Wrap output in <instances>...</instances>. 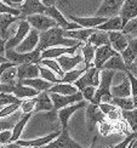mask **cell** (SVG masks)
Wrapping results in <instances>:
<instances>
[{
  "label": "cell",
  "instance_id": "cell-16",
  "mask_svg": "<svg viewBox=\"0 0 137 148\" xmlns=\"http://www.w3.org/2000/svg\"><path fill=\"white\" fill-rule=\"evenodd\" d=\"M61 131H55L46 135L44 137H39V138H35V140H28V141H22V140H18L16 141V143H18L20 146L23 147H28V148H44L45 146H47L49 143H51L52 141H55L60 136Z\"/></svg>",
  "mask_w": 137,
  "mask_h": 148
},
{
  "label": "cell",
  "instance_id": "cell-5",
  "mask_svg": "<svg viewBox=\"0 0 137 148\" xmlns=\"http://www.w3.org/2000/svg\"><path fill=\"white\" fill-rule=\"evenodd\" d=\"M50 94V92H49ZM50 97L53 102V110L52 112L57 113L60 109L68 107V106H72V104H75L77 102H80L85 100L84 95L82 91L77 92L74 95H60V94H50Z\"/></svg>",
  "mask_w": 137,
  "mask_h": 148
},
{
  "label": "cell",
  "instance_id": "cell-60",
  "mask_svg": "<svg viewBox=\"0 0 137 148\" xmlns=\"http://www.w3.org/2000/svg\"><path fill=\"white\" fill-rule=\"evenodd\" d=\"M127 148H132V143H130V145H129V147H127Z\"/></svg>",
  "mask_w": 137,
  "mask_h": 148
},
{
  "label": "cell",
  "instance_id": "cell-13",
  "mask_svg": "<svg viewBox=\"0 0 137 148\" xmlns=\"http://www.w3.org/2000/svg\"><path fill=\"white\" fill-rule=\"evenodd\" d=\"M21 17L27 18L28 16L32 15H39V14H45L46 6L41 0H26L21 6Z\"/></svg>",
  "mask_w": 137,
  "mask_h": 148
},
{
  "label": "cell",
  "instance_id": "cell-28",
  "mask_svg": "<svg viewBox=\"0 0 137 148\" xmlns=\"http://www.w3.org/2000/svg\"><path fill=\"white\" fill-rule=\"evenodd\" d=\"M112 95H113V97H131L132 88H131L130 79L126 77L123 80L121 84L116 86H112Z\"/></svg>",
  "mask_w": 137,
  "mask_h": 148
},
{
  "label": "cell",
  "instance_id": "cell-46",
  "mask_svg": "<svg viewBox=\"0 0 137 148\" xmlns=\"http://www.w3.org/2000/svg\"><path fill=\"white\" fill-rule=\"evenodd\" d=\"M21 104L22 103H12V104H9V106L3 107L1 110H0V116H1V118H6V116L16 113L17 110L21 108Z\"/></svg>",
  "mask_w": 137,
  "mask_h": 148
},
{
  "label": "cell",
  "instance_id": "cell-47",
  "mask_svg": "<svg viewBox=\"0 0 137 148\" xmlns=\"http://www.w3.org/2000/svg\"><path fill=\"white\" fill-rule=\"evenodd\" d=\"M0 14H8L12 16H21V9L20 8H12L10 5H6L4 3L0 4Z\"/></svg>",
  "mask_w": 137,
  "mask_h": 148
},
{
  "label": "cell",
  "instance_id": "cell-53",
  "mask_svg": "<svg viewBox=\"0 0 137 148\" xmlns=\"http://www.w3.org/2000/svg\"><path fill=\"white\" fill-rule=\"evenodd\" d=\"M127 71H130V72H131L137 78V58L134 61L132 64H130V66L127 67Z\"/></svg>",
  "mask_w": 137,
  "mask_h": 148
},
{
  "label": "cell",
  "instance_id": "cell-20",
  "mask_svg": "<svg viewBox=\"0 0 137 148\" xmlns=\"http://www.w3.org/2000/svg\"><path fill=\"white\" fill-rule=\"evenodd\" d=\"M119 16L123 20L124 27H127V23L137 17V0H125L120 10Z\"/></svg>",
  "mask_w": 137,
  "mask_h": 148
},
{
  "label": "cell",
  "instance_id": "cell-56",
  "mask_svg": "<svg viewBox=\"0 0 137 148\" xmlns=\"http://www.w3.org/2000/svg\"><path fill=\"white\" fill-rule=\"evenodd\" d=\"M137 27V22H135L134 24H131V26H130V27H126L125 28V30H124V33H127V32H131V30L134 29V28H136Z\"/></svg>",
  "mask_w": 137,
  "mask_h": 148
},
{
  "label": "cell",
  "instance_id": "cell-8",
  "mask_svg": "<svg viewBox=\"0 0 137 148\" xmlns=\"http://www.w3.org/2000/svg\"><path fill=\"white\" fill-rule=\"evenodd\" d=\"M125 0H103L102 5L99 6L95 16H101V17H114L119 16L120 10L124 5Z\"/></svg>",
  "mask_w": 137,
  "mask_h": 148
},
{
  "label": "cell",
  "instance_id": "cell-57",
  "mask_svg": "<svg viewBox=\"0 0 137 148\" xmlns=\"http://www.w3.org/2000/svg\"><path fill=\"white\" fill-rule=\"evenodd\" d=\"M11 1H12V4H14L15 6H18V8H20V6H21L24 1H26V0H11Z\"/></svg>",
  "mask_w": 137,
  "mask_h": 148
},
{
  "label": "cell",
  "instance_id": "cell-1",
  "mask_svg": "<svg viewBox=\"0 0 137 148\" xmlns=\"http://www.w3.org/2000/svg\"><path fill=\"white\" fill-rule=\"evenodd\" d=\"M82 44V41L69 39L64 36V30L61 27H55L46 30V32L40 33V41L36 49L40 51H44L50 47H56V46H64V47H71Z\"/></svg>",
  "mask_w": 137,
  "mask_h": 148
},
{
  "label": "cell",
  "instance_id": "cell-42",
  "mask_svg": "<svg viewBox=\"0 0 137 148\" xmlns=\"http://www.w3.org/2000/svg\"><path fill=\"white\" fill-rule=\"evenodd\" d=\"M22 116H23V114L20 115V114L14 113V114L9 115V116H6V118H1V121H0V127H1V131L3 130H9L10 127L14 129L16 124H14L12 121H18L22 118Z\"/></svg>",
  "mask_w": 137,
  "mask_h": 148
},
{
  "label": "cell",
  "instance_id": "cell-62",
  "mask_svg": "<svg viewBox=\"0 0 137 148\" xmlns=\"http://www.w3.org/2000/svg\"><path fill=\"white\" fill-rule=\"evenodd\" d=\"M105 148H110V147H108V146H107V147H105Z\"/></svg>",
  "mask_w": 137,
  "mask_h": 148
},
{
  "label": "cell",
  "instance_id": "cell-11",
  "mask_svg": "<svg viewBox=\"0 0 137 148\" xmlns=\"http://www.w3.org/2000/svg\"><path fill=\"white\" fill-rule=\"evenodd\" d=\"M40 41V32L36 30L35 28L30 29L29 34L27 35V38L24 39L20 45H18L15 50L20 53H27V52H32L34 51L39 45Z\"/></svg>",
  "mask_w": 137,
  "mask_h": 148
},
{
  "label": "cell",
  "instance_id": "cell-14",
  "mask_svg": "<svg viewBox=\"0 0 137 148\" xmlns=\"http://www.w3.org/2000/svg\"><path fill=\"white\" fill-rule=\"evenodd\" d=\"M118 53L119 52H116L110 45H103V46L96 47V55H95V60H93V66L102 71L105 62Z\"/></svg>",
  "mask_w": 137,
  "mask_h": 148
},
{
  "label": "cell",
  "instance_id": "cell-55",
  "mask_svg": "<svg viewBox=\"0 0 137 148\" xmlns=\"http://www.w3.org/2000/svg\"><path fill=\"white\" fill-rule=\"evenodd\" d=\"M42 3H44V5L46 6V8H49V6H53L56 4V0H41Z\"/></svg>",
  "mask_w": 137,
  "mask_h": 148
},
{
  "label": "cell",
  "instance_id": "cell-12",
  "mask_svg": "<svg viewBox=\"0 0 137 148\" xmlns=\"http://www.w3.org/2000/svg\"><path fill=\"white\" fill-rule=\"evenodd\" d=\"M44 148H84V147L82 145H79L78 142H75L71 137L68 129H62L60 136L55 141H52L51 143L45 146Z\"/></svg>",
  "mask_w": 137,
  "mask_h": 148
},
{
  "label": "cell",
  "instance_id": "cell-49",
  "mask_svg": "<svg viewBox=\"0 0 137 148\" xmlns=\"http://www.w3.org/2000/svg\"><path fill=\"white\" fill-rule=\"evenodd\" d=\"M96 90H97V88H95V86H86V88L82 91L83 95H84V98H85V100L88 101L89 103H91V102L93 101V98H95Z\"/></svg>",
  "mask_w": 137,
  "mask_h": 148
},
{
  "label": "cell",
  "instance_id": "cell-19",
  "mask_svg": "<svg viewBox=\"0 0 137 148\" xmlns=\"http://www.w3.org/2000/svg\"><path fill=\"white\" fill-rule=\"evenodd\" d=\"M72 20V22H75L80 24L83 28H97L98 26H101L104 22L108 21V17H101V16H93V17H79L69 15L68 16Z\"/></svg>",
  "mask_w": 137,
  "mask_h": 148
},
{
  "label": "cell",
  "instance_id": "cell-6",
  "mask_svg": "<svg viewBox=\"0 0 137 148\" xmlns=\"http://www.w3.org/2000/svg\"><path fill=\"white\" fill-rule=\"evenodd\" d=\"M30 29H32V26H30V23L24 18V20H21L18 21V28H17V32L14 36H11V38L6 41V50H11V49H16L18 45L21 44V42L27 38V35L29 34Z\"/></svg>",
  "mask_w": 137,
  "mask_h": 148
},
{
  "label": "cell",
  "instance_id": "cell-22",
  "mask_svg": "<svg viewBox=\"0 0 137 148\" xmlns=\"http://www.w3.org/2000/svg\"><path fill=\"white\" fill-rule=\"evenodd\" d=\"M56 60H57V62L60 63L61 68L63 69L64 73L73 71L78 64L84 62L83 55H75V56H67V55H64V56H61Z\"/></svg>",
  "mask_w": 137,
  "mask_h": 148
},
{
  "label": "cell",
  "instance_id": "cell-52",
  "mask_svg": "<svg viewBox=\"0 0 137 148\" xmlns=\"http://www.w3.org/2000/svg\"><path fill=\"white\" fill-rule=\"evenodd\" d=\"M16 66H18V64L15 63V62H10V61H8V62H5V63H0V71H1V73H3L6 69L11 68V67H16Z\"/></svg>",
  "mask_w": 137,
  "mask_h": 148
},
{
  "label": "cell",
  "instance_id": "cell-21",
  "mask_svg": "<svg viewBox=\"0 0 137 148\" xmlns=\"http://www.w3.org/2000/svg\"><path fill=\"white\" fill-rule=\"evenodd\" d=\"M108 33H109L110 46L116 52L123 53L129 46V40L126 39L125 33L124 32H108Z\"/></svg>",
  "mask_w": 137,
  "mask_h": 148
},
{
  "label": "cell",
  "instance_id": "cell-29",
  "mask_svg": "<svg viewBox=\"0 0 137 148\" xmlns=\"http://www.w3.org/2000/svg\"><path fill=\"white\" fill-rule=\"evenodd\" d=\"M21 84L23 85H27V86H30L35 90H38L39 92H44V91H49L50 89L52 88L55 84L47 82V80L42 79V78H34V79H26V80H22L20 82Z\"/></svg>",
  "mask_w": 137,
  "mask_h": 148
},
{
  "label": "cell",
  "instance_id": "cell-24",
  "mask_svg": "<svg viewBox=\"0 0 137 148\" xmlns=\"http://www.w3.org/2000/svg\"><path fill=\"white\" fill-rule=\"evenodd\" d=\"M53 110V102L50 97V94L47 91L40 92L36 96V106L34 109V113H39V112H51Z\"/></svg>",
  "mask_w": 137,
  "mask_h": 148
},
{
  "label": "cell",
  "instance_id": "cell-32",
  "mask_svg": "<svg viewBox=\"0 0 137 148\" xmlns=\"http://www.w3.org/2000/svg\"><path fill=\"white\" fill-rule=\"evenodd\" d=\"M89 42L93 46L99 47V46H103V45H110V40H109V33L108 32H104V30H98L96 29L95 33H93L90 39Z\"/></svg>",
  "mask_w": 137,
  "mask_h": 148
},
{
  "label": "cell",
  "instance_id": "cell-41",
  "mask_svg": "<svg viewBox=\"0 0 137 148\" xmlns=\"http://www.w3.org/2000/svg\"><path fill=\"white\" fill-rule=\"evenodd\" d=\"M40 78L45 79V80H47V82L52 83V84L61 83V78L53 71H51V69L47 68V67H45V66H40Z\"/></svg>",
  "mask_w": 137,
  "mask_h": 148
},
{
  "label": "cell",
  "instance_id": "cell-27",
  "mask_svg": "<svg viewBox=\"0 0 137 148\" xmlns=\"http://www.w3.org/2000/svg\"><path fill=\"white\" fill-rule=\"evenodd\" d=\"M96 29L98 30H104V32H124L125 27L123 24V20L120 16H114L108 18L107 22H104L101 26H98Z\"/></svg>",
  "mask_w": 137,
  "mask_h": 148
},
{
  "label": "cell",
  "instance_id": "cell-39",
  "mask_svg": "<svg viewBox=\"0 0 137 148\" xmlns=\"http://www.w3.org/2000/svg\"><path fill=\"white\" fill-rule=\"evenodd\" d=\"M123 118L132 132H137V108L132 110H123Z\"/></svg>",
  "mask_w": 137,
  "mask_h": 148
},
{
  "label": "cell",
  "instance_id": "cell-61",
  "mask_svg": "<svg viewBox=\"0 0 137 148\" xmlns=\"http://www.w3.org/2000/svg\"><path fill=\"white\" fill-rule=\"evenodd\" d=\"M1 148H9V147H8V146H6V147H5V146H1Z\"/></svg>",
  "mask_w": 137,
  "mask_h": 148
},
{
  "label": "cell",
  "instance_id": "cell-10",
  "mask_svg": "<svg viewBox=\"0 0 137 148\" xmlns=\"http://www.w3.org/2000/svg\"><path fill=\"white\" fill-rule=\"evenodd\" d=\"M105 118L107 116L101 110L98 104H93V103L88 104V108H86V123H88V129L90 132H92L93 129Z\"/></svg>",
  "mask_w": 137,
  "mask_h": 148
},
{
  "label": "cell",
  "instance_id": "cell-48",
  "mask_svg": "<svg viewBox=\"0 0 137 148\" xmlns=\"http://www.w3.org/2000/svg\"><path fill=\"white\" fill-rule=\"evenodd\" d=\"M137 138V132H131V134H129L123 140V142L120 143H118L115 146H113L112 148H127L130 143H132Z\"/></svg>",
  "mask_w": 137,
  "mask_h": 148
},
{
  "label": "cell",
  "instance_id": "cell-23",
  "mask_svg": "<svg viewBox=\"0 0 137 148\" xmlns=\"http://www.w3.org/2000/svg\"><path fill=\"white\" fill-rule=\"evenodd\" d=\"M24 20L21 16H12L8 14H0V39L3 40H9L8 39V29L12 23H15L17 21Z\"/></svg>",
  "mask_w": 137,
  "mask_h": 148
},
{
  "label": "cell",
  "instance_id": "cell-45",
  "mask_svg": "<svg viewBox=\"0 0 137 148\" xmlns=\"http://www.w3.org/2000/svg\"><path fill=\"white\" fill-rule=\"evenodd\" d=\"M36 106V97L33 98H27V100H23L22 104H21V112L23 114H27V113H33L34 109Z\"/></svg>",
  "mask_w": 137,
  "mask_h": 148
},
{
  "label": "cell",
  "instance_id": "cell-37",
  "mask_svg": "<svg viewBox=\"0 0 137 148\" xmlns=\"http://www.w3.org/2000/svg\"><path fill=\"white\" fill-rule=\"evenodd\" d=\"M112 103L115 104L116 107H119L123 110H132L135 109V103L134 98L131 97H113Z\"/></svg>",
  "mask_w": 137,
  "mask_h": 148
},
{
  "label": "cell",
  "instance_id": "cell-3",
  "mask_svg": "<svg viewBox=\"0 0 137 148\" xmlns=\"http://www.w3.org/2000/svg\"><path fill=\"white\" fill-rule=\"evenodd\" d=\"M5 55H6V60H9L10 62H15L18 66L24 64V63L38 64L41 61V51L39 49H35L34 51L27 52V53H20L15 49H11V50H6Z\"/></svg>",
  "mask_w": 137,
  "mask_h": 148
},
{
  "label": "cell",
  "instance_id": "cell-2",
  "mask_svg": "<svg viewBox=\"0 0 137 148\" xmlns=\"http://www.w3.org/2000/svg\"><path fill=\"white\" fill-rule=\"evenodd\" d=\"M115 74V71L112 69H103L101 72V84L96 90L95 98L91 103L99 104L102 102L112 103L113 101V95H112V80Z\"/></svg>",
  "mask_w": 137,
  "mask_h": 148
},
{
  "label": "cell",
  "instance_id": "cell-18",
  "mask_svg": "<svg viewBox=\"0 0 137 148\" xmlns=\"http://www.w3.org/2000/svg\"><path fill=\"white\" fill-rule=\"evenodd\" d=\"M17 75L18 82L26 79L40 78V66L35 63H24L17 67Z\"/></svg>",
  "mask_w": 137,
  "mask_h": 148
},
{
  "label": "cell",
  "instance_id": "cell-4",
  "mask_svg": "<svg viewBox=\"0 0 137 148\" xmlns=\"http://www.w3.org/2000/svg\"><path fill=\"white\" fill-rule=\"evenodd\" d=\"M101 72H102L101 69H98L95 66H92L90 68H88V71L84 73V75L80 79H78L77 82L74 83V85L79 89V91H83L86 86H95V88H98L99 84H101Z\"/></svg>",
  "mask_w": 137,
  "mask_h": 148
},
{
  "label": "cell",
  "instance_id": "cell-36",
  "mask_svg": "<svg viewBox=\"0 0 137 148\" xmlns=\"http://www.w3.org/2000/svg\"><path fill=\"white\" fill-rule=\"evenodd\" d=\"M17 67H11L6 69L0 75V82L1 84H17L18 83V75H17Z\"/></svg>",
  "mask_w": 137,
  "mask_h": 148
},
{
  "label": "cell",
  "instance_id": "cell-51",
  "mask_svg": "<svg viewBox=\"0 0 137 148\" xmlns=\"http://www.w3.org/2000/svg\"><path fill=\"white\" fill-rule=\"evenodd\" d=\"M99 106V108H101V110L105 114V116H107L112 110H114L115 108H116V106L115 104H113V103H105V102H102V103H99L98 104Z\"/></svg>",
  "mask_w": 137,
  "mask_h": 148
},
{
  "label": "cell",
  "instance_id": "cell-26",
  "mask_svg": "<svg viewBox=\"0 0 137 148\" xmlns=\"http://www.w3.org/2000/svg\"><path fill=\"white\" fill-rule=\"evenodd\" d=\"M40 94L38 90H35L33 88H30V86H27V85H23L18 82L15 88H14V92H12V95H15L17 98H20V100H27V98H33V97H36Z\"/></svg>",
  "mask_w": 137,
  "mask_h": 148
},
{
  "label": "cell",
  "instance_id": "cell-7",
  "mask_svg": "<svg viewBox=\"0 0 137 148\" xmlns=\"http://www.w3.org/2000/svg\"><path fill=\"white\" fill-rule=\"evenodd\" d=\"M26 20L30 23L32 28H35L36 30H39L40 33L46 32V30L58 27L57 22H56L53 18H51L50 16L45 15V14H39V15H32L28 16Z\"/></svg>",
  "mask_w": 137,
  "mask_h": 148
},
{
  "label": "cell",
  "instance_id": "cell-15",
  "mask_svg": "<svg viewBox=\"0 0 137 148\" xmlns=\"http://www.w3.org/2000/svg\"><path fill=\"white\" fill-rule=\"evenodd\" d=\"M86 103H88V101L86 100H83L80 102H77L75 104H72V106H68V107H64L60 109L57 112V116L60 119V123L62 125V129H68V121H69L71 116L77 112V110L82 109L86 106Z\"/></svg>",
  "mask_w": 137,
  "mask_h": 148
},
{
  "label": "cell",
  "instance_id": "cell-59",
  "mask_svg": "<svg viewBox=\"0 0 137 148\" xmlns=\"http://www.w3.org/2000/svg\"><path fill=\"white\" fill-rule=\"evenodd\" d=\"M132 148H137V138L132 142Z\"/></svg>",
  "mask_w": 137,
  "mask_h": 148
},
{
  "label": "cell",
  "instance_id": "cell-30",
  "mask_svg": "<svg viewBox=\"0 0 137 148\" xmlns=\"http://www.w3.org/2000/svg\"><path fill=\"white\" fill-rule=\"evenodd\" d=\"M103 69H112V71H120V72H124L126 73L127 72V66L125 63V61H124L121 53H118L115 56H113L110 60H108L105 64L103 66Z\"/></svg>",
  "mask_w": 137,
  "mask_h": 148
},
{
  "label": "cell",
  "instance_id": "cell-25",
  "mask_svg": "<svg viewBox=\"0 0 137 148\" xmlns=\"http://www.w3.org/2000/svg\"><path fill=\"white\" fill-rule=\"evenodd\" d=\"M96 28H82L75 30H64V36L82 42H88L90 36L95 33Z\"/></svg>",
  "mask_w": 137,
  "mask_h": 148
},
{
  "label": "cell",
  "instance_id": "cell-54",
  "mask_svg": "<svg viewBox=\"0 0 137 148\" xmlns=\"http://www.w3.org/2000/svg\"><path fill=\"white\" fill-rule=\"evenodd\" d=\"M89 148H103V146L97 145V136H95V137H93V141H92V145H91ZM104 148H105V147H104Z\"/></svg>",
  "mask_w": 137,
  "mask_h": 148
},
{
  "label": "cell",
  "instance_id": "cell-9",
  "mask_svg": "<svg viewBox=\"0 0 137 148\" xmlns=\"http://www.w3.org/2000/svg\"><path fill=\"white\" fill-rule=\"evenodd\" d=\"M45 15H47V16H50L51 18H53V20L57 22V26L61 27L63 30H75V29H82L83 28L80 24H78L75 22H68L66 18H64V16L61 14L60 10L56 8L55 5L46 8Z\"/></svg>",
  "mask_w": 137,
  "mask_h": 148
},
{
  "label": "cell",
  "instance_id": "cell-33",
  "mask_svg": "<svg viewBox=\"0 0 137 148\" xmlns=\"http://www.w3.org/2000/svg\"><path fill=\"white\" fill-rule=\"evenodd\" d=\"M121 56L127 67L134 63V61L137 58V39L129 40V46L126 50L121 53Z\"/></svg>",
  "mask_w": 137,
  "mask_h": 148
},
{
  "label": "cell",
  "instance_id": "cell-35",
  "mask_svg": "<svg viewBox=\"0 0 137 148\" xmlns=\"http://www.w3.org/2000/svg\"><path fill=\"white\" fill-rule=\"evenodd\" d=\"M96 55V46H93L91 42H85L83 46V57H84V63L86 68H90L93 66L92 61L95 60Z\"/></svg>",
  "mask_w": 137,
  "mask_h": 148
},
{
  "label": "cell",
  "instance_id": "cell-50",
  "mask_svg": "<svg viewBox=\"0 0 137 148\" xmlns=\"http://www.w3.org/2000/svg\"><path fill=\"white\" fill-rule=\"evenodd\" d=\"M11 138H12V131L3 130L1 132H0V143H1V146L9 145L11 142Z\"/></svg>",
  "mask_w": 137,
  "mask_h": 148
},
{
  "label": "cell",
  "instance_id": "cell-17",
  "mask_svg": "<svg viewBox=\"0 0 137 148\" xmlns=\"http://www.w3.org/2000/svg\"><path fill=\"white\" fill-rule=\"evenodd\" d=\"M80 45H84L83 42L75 46H71V47H64V46H56V47H50L46 50L41 51V60L45 58H58L61 56H64V55H74L77 52V50L80 47Z\"/></svg>",
  "mask_w": 137,
  "mask_h": 148
},
{
  "label": "cell",
  "instance_id": "cell-44",
  "mask_svg": "<svg viewBox=\"0 0 137 148\" xmlns=\"http://www.w3.org/2000/svg\"><path fill=\"white\" fill-rule=\"evenodd\" d=\"M22 102H23V100L17 98L15 95L0 92V106H1V108L5 106H9V104H12V103H22Z\"/></svg>",
  "mask_w": 137,
  "mask_h": 148
},
{
  "label": "cell",
  "instance_id": "cell-40",
  "mask_svg": "<svg viewBox=\"0 0 137 148\" xmlns=\"http://www.w3.org/2000/svg\"><path fill=\"white\" fill-rule=\"evenodd\" d=\"M86 71H88V68L85 67L84 69H73V71L67 72L64 74V77L61 79V83H69V84L75 83L78 79H80V78L84 75V73Z\"/></svg>",
  "mask_w": 137,
  "mask_h": 148
},
{
  "label": "cell",
  "instance_id": "cell-43",
  "mask_svg": "<svg viewBox=\"0 0 137 148\" xmlns=\"http://www.w3.org/2000/svg\"><path fill=\"white\" fill-rule=\"evenodd\" d=\"M98 129H99L101 135H103V136H108L110 132H113L115 130V125H114L113 121H110L108 118H105L104 120H102L98 124Z\"/></svg>",
  "mask_w": 137,
  "mask_h": 148
},
{
  "label": "cell",
  "instance_id": "cell-38",
  "mask_svg": "<svg viewBox=\"0 0 137 148\" xmlns=\"http://www.w3.org/2000/svg\"><path fill=\"white\" fill-rule=\"evenodd\" d=\"M38 64L45 66V67H47V68H50L51 71H53L61 79L63 78L64 74H66V73L63 72V69L61 68V66H60V63L57 62V60H55V58H45V60H41Z\"/></svg>",
  "mask_w": 137,
  "mask_h": 148
},
{
  "label": "cell",
  "instance_id": "cell-34",
  "mask_svg": "<svg viewBox=\"0 0 137 148\" xmlns=\"http://www.w3.org/2000/svg\"><path fill=\"white\" fill-rule=\"evenodd\" d=\"M33 113H27V114H23V116L17 121V124L15 125V127L12 129V138H11V142L10 143H14L16 142V141L20 140L21 135H22V131L24 126H26V124L28 123V120L30 119V116H32Z\"/></svg>",
  "mask_w": 137,
  "mask_h": 148
},
{
  "label": "cell",
  "instance_id": "cell-58",
  "mask_svg": "<svg viewBox=\"0 0 137 148\" xmlns=\"http://www.w3.org/2000/svg\"><path fill=\"white\" fill-rule=\"evenodd\" d=\"M1 3H4V4H6V5H10V6H12V8H16V6L12 4V1L11 0H1Z\"/></svg>",
  "mask_w": 137,
  "mask_h": 148
},
{
  "label": "cell",
  "instance_id": "cell-31",
  "mask_svg": "<svg viewBox=\"0 0 137 148\" xmlns=\"http://www.w3.org/2000/svg\"><path fill=\"white\" fill-rule=\"evenodd\" d=\"M47 92H50V94H60V95H74L79 92V89L75 85H72L69 83H58L55 84Z\"/></svg>",
  "mask_w": 137,
  "mask_h": 148
}]
</instances>
